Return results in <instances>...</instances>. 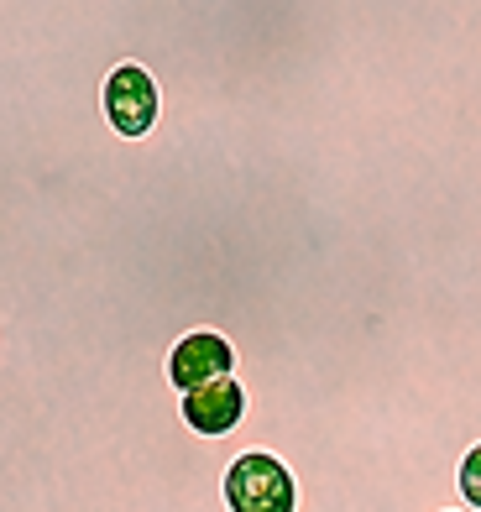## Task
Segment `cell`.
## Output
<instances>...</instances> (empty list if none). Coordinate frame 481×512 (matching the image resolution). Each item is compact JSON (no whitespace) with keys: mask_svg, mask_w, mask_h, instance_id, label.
I'll return each instance as SVG.
<instances>
[{"mask_svg":"<svg viewBox=\"0 0 481 512\" xmlns=\"http://www.w3.org/2000/svg\"><path fill=\"white\" fill-rule=\"evenodd\" d=\"M299 481V512H445L434 460L393 424H335L283 450Z\"/></svg>","mask_w":481,"mask_h":512,"instance_id":"cell-1","label":"cell"},{"mask_svg":"<svg viewBox=\"0 0 481 512\" xmlns=\"http://www.w3.org/2000/svg\"><path fill=\"white\" fill-rule=\"evenodd\" d=\"M121 21V16H116ZM126 42V37H121ZM100 110H105V126L126 136V142H142V136H152L157 115H163V89H157L152 68L136 63L131 53L110 68L105 84H100Z\"/></svg>","mask_w":481,"mask_h":512,"instance_id":"cell-2","label":"cell"},{"mask_svg":"<svg viewBox=\"0 0 481 512\" xmlns=\"http://www.w3.org/2000/svg\"><path fill=\"white\" fill-rule=\"evenodd\" d=\"M225 507L231 512H299V481H293V471L278 455L246 450L225 465Z\"/></svg>","mask_w":481,"mask_h":512,"instance_id":"cell-3","label":"cell"},{"mask_svg":"<svg viewBox=\"0 0 481 512\" xmlns=\"http://www.w3.org/2000/svg\"><path fill=\"white\" fill-rule=\"evenodd\" d=\"M220 377H236V345L220 330H183L168 351V382L178 392H194Z\"/></svg>","mask_w":481,"mask_h":512,"instance_id":"cell-4","label":"cell"},{"mask_svg":"<svg viewBox=\"0 0 481 512\" xmlns=\"http://www.w3.org/2000/svg\"><path fill=\"white\" fill-rule=\"evenodd\" d=\"M178 408H183V424L199 439H231L246 418V387L236 377H220L194 392H178Z\"/></svg>","mask_w":481,"mask_h":512,"instance_id":"cell-5","label":"cell"},{"mask_svg":"<svg viewBox=\"0 0 481 512\" xmlns=\"http://www.w3.org/2000/svg\"><path fill=\"white\" fill-rule=\"evenodd\" d=\"M455 486H461L466 512H481V439L461 455V465H455Z\"/></svg>","mask_w":481,"mask_h":512,"instance_id":"cell-6","label":"cell"},{"mask_svg":"<svg viewBox=\"0 0 481 512\" xmlns=\"http://www.w3.org/2000/svg\"><path fill=\"white\" fill-rule=\"evenodd\" d=\"M445 512H466V507H445Z\"/></svg>","mask_w":481,"mask_h":512,"instance_id":"cell-7","label":"cell"}]
</instances>
